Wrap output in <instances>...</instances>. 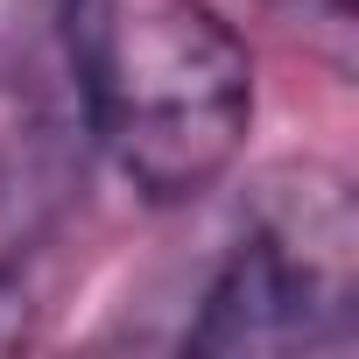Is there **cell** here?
<instances>
[{
    "instance_id": "1",
    "label": "cell",
    "mask_w": 359,
    "mask_h": 359,
    "mask_svg": "<svg viewBox=\"0 0 359 359\" xmlns=\"http://www.w3.org/2000/svg\"><path fill=\"white\" fill-rule=\"evenodd\" d=\"M64 57L99 155L148 205H184L240 162L254 57L205 0H64Z\"/></svg>"
},
{
    "instance_id": "2",
    "label": "cell",
    "mask_w": 359,
    "mask_h": 359,
    "mask_svg": "<svg viewBox=\"0 0 359 359\" xmlns=\"http://www.w3.org/2000/svg\"><path fill=\"white\" fill-rule=\"evenodd\" d=\"M359 331V219L331 169L303 162L261 184L233 254L191 324L198 352H345Z\"/></svg>"
}]
</instances>
